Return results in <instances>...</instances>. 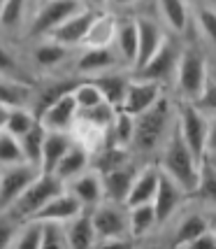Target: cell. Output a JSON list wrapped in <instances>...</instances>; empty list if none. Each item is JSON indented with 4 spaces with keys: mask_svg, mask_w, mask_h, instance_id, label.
Instances as JSON below:
<instances>
[{
    "mask_svg": "<svg viewBox=\"0 0 216 249\" xmlns=\"http://www.w3.org/2000/svg\"><path fill=\"white\" fill-rule=\"evenodd\" d=\"M186 200H188V194L184 189L177 184L174 179H170L167 175L161 173L158 186H156V194H153V200H151L153 214H156V233L177 214V210L184 205Z\"/></svg>",
    "mask_w": 216,
    "mask_h": 249,
    "instance_id": "4fadbf2b",
    "label": "cell"
},
{
    "mask_svg": "<svg viewBox=\"0 0 216 249\" xmlns=\"http://www.w3.org/2000/svg\"><path fill=\"white\" fill-rule=\"evenodd\" d=\"M82 7H88V10H107L109 0H79Z\"/></svg>",
    "mask_w": 216,
    "mask_h": 249,
    "instance_id": "7dc6e473",
    "label": "cell"
},
{
    "mask_svg": "<svg viewBox=\"0 0 216 249\" xmlns=\"http://www.w3.org/2000/svg\"><path fill=\"white\" fill-rule=\"evenodd\" d=\"M7 112H10V107L0 105V130L5 128V119H7Z\"/></svg>",
    "mask_w": 216,
    "mask_h": 249,
    "instance_id": "c3c4849f",
    "label": "cell"
},
{
    "mask_svg": "<svg viewBox=\"0 0 216 249\" xmlns=\"http://www.w3.org/2000/svg\"><path fill=\"white\" fill-rule=\"evenodd\" d=\"M40 175V168H35L31 163H17L0 168V212H5L7 207L26 191V186Z\"/></svg>",
    "mask_w": 216,
    "mask_h": 249,
    "instance_id": "9a60e30c",
    "label": "cell"
},
{
    "mask_svg": "<svg viewBox=\"0 0 216 249\" xmlns=\"http://www.w3.org/2000/svg\"><path fill=\"white\" fill-rule=\"evenodd\" d=\"M216 117L205 114L202 109L193 105L191 100H177V130L186 142V147L200 156L207 149H214V135H216Z\"/></svg>",
    "mask_w": 216,
    "mask_h": 249,
    "instance_id": "5b68a950",
    "label": "cell"
},
{
    "mask_svg": "<svg viewBox=\"0 0 216 249\" xmlns=\"http://www.w3.org/2000/svg\"><path fill=\"white\" fill-rule=\"evenodd\" d=\"M130 159H135L130 154V149L119 147V144H112V142H105L96 154H91V168L102 175V173H109V170L123 165V163H128Z\"/></svg>",
    "mask_w": 216,
    "mask_h": 249,
    "instance_id": "d6a6232c",
    "label": "cell"
},
{
    "mask_svg": "<svg viewBox=\"0 0 216 249\" xmlns=\"http://www.w3.org/2000/svg\"><path fill=\"white\" fill-rule=\"evenodd\" d=\"M184 37H191L198 44H202L209 54H214V44H216L214 2L191 0V21H188V33H186Z\"/></svg>",
    "mask_w": 216,
    "mask_h": 249,
    "instance_id": "5bb4252c",
    "label": "cell"
},
{
    "mask_svg": "<svg viewBox=\"0 0 216 249\" xmlns=\"http://www.w3.org/2000/svg\"><path fill=\"white\" fill-rule=\"evenodd\" d=\"M70 135H72V140H75L77 144H82L88 154H96L98 149L107 142V130L88 124V121L82 119L79 114H77L75 124H72V128H70Z\"/></svg>",
    "mask_w": 216,
    "mask_h": 249,
    "instance_id": "836d02e7",
    "label": "cell"
},
{
    "mask_svg": "<svg viewBox=\"0 0 216 249\" xmlns=\"http://www.w3.org/2000/svg\"><path fill=\"white\" fill-rule=\"evenodd\" d=\"M0 77H10V79L28 82V84L37 82L26 63V58H23L21 42L0 37Z\"/></svg>",
    "mask_w": 216,
    "mask_h": 249,
    "instance_id": "cb8c5ba5",
    "label": "cell"
},
{
    "mask_svg": "<svg viewBox=\"0 0 216 249\" xmlns=\"http://www.w3.org/2000/svg\"><path fill=\"white\" fill-rule=\"evenodd\" d=\"M179 52H182V37L167 35L165 42L149 56V61L142 68H137L133 75L142 77V79H149V82H156L163 89H170L174 68H177V61H179Z\"/></svg>",
    "mask_w": 216,
    "mask_h": 249,
    "instance_id": "30bf717a",
    "label": "cell"
},
{
    "mask_svg": "<svg viewBox=\"0 0 216 249\" xmlns=\"http://www.w3.org/2000/svg\"><path fill=\"white\" fill-rule=\"evenodd\" d=\"M88 212H91L93 231H96V247L133 245L128 238V210L123 203L102 198Z\"/></svg>",
    "mask_w": 216,
    "mask_h": 249,
    "instance_id": "52a82bcc",
    "label": "cell"
},
{
    "mask_svg": "<svg viewBox=\"0 0 216 249\" xmlns=\"http://www.w3.org/2000/svg\"><path fill=\"white\" fill-rule=\"evenodd\" d=\"M144 2H149V0H109L107 10H114V12H119V14H123V12H135Z\"/></svg>",
    "mask_w": 216,
    "mask_h": 249,
    "instance_id": "bcb514c9",
    "label": "cell"
},
{
    "mask_svg": "<svg viewBox=\"0 0 216 249\" xmlns=\"http://www.w3.org/2000/svg\"><path fill=\"white\" fill-rule=\"evenodd\" d=\"M140 163L142 161H137V159H130L128 163H123L119 168L100 175V177H102V191H105V198H107V200H116V203H123V200H126L130 182H133V177L137 173Z\"/></svg>",
    "mask_w": 216,
    "mask_h": 249,
    "instance_id": "d4e9b609",
    "label": "cell"
},
{
    "mask_svg": "<svg viewBox=\"0 0 216 249\" xmlns=\"http://www.w3.org/2000/svg\"><path fill=\"white\" fill-rule=\"evenodd\" d=\"M44 135H47V128L37 121L28 133H23L19 142H21V152H23V161L40 168V154H42V144H44Z\"/></svg>",
    "mask_w": 216,
    "mask_h": 249,
    "instance_id": "8d00e7d4",
    "label": "cell"
},
{
    "mask_svg": "<svg viewBox=\"0 0 216 249\" xmlns=\"http://www.w3.org/2000/svg\"><path fill=\"white\" fill-rule=\"evenodd\" d=\"M33 87H35V84L19 82V79H10V77H0V105H5V107H21V105H28V107H31Z\"/></svg>",
    "mask_w": 216,
    "mask_h": 249,
    "instance_id": "e575fe53",
    "label": "cell"
},
{
    "mask_svg": "<svg viewBox=\"0 0 216 249\" xmlns=\"http://www.w3.org/2000/svg\"><path fill=\"white\" fill-rule=\"evenodd\" d=\"M112 49L116 52L119 61L123 63V68H126V70H133L135 56H137V28H135L133 12L119 14V23H116L114 40H112Z\"/></svg>",
    "mask_w": 216,
    "mask_h": 249,
    "instance_id": "603a6c76",
    "label": "cell"
},
{
    "mask_svg": "<svg viewBox=\"0 0 216 249\" xmlns=\"http://www.w3.org/2000/svg\"><path fill=\"white\" fill-rule=\"evenodd\" d=\"M128 210V238L130 242H147L156 235V214H153L151 203H140V205H130Z\"/></svg>",
    "mask_w": 216,
    "mask_h": 249,
    "instance_id": "83f0119b",
    "label": "cell"
},
{
    "mask_svg": "<svg viewBox=\"0 0 216 249\" xmlns=\"http://www.w3.org/2000/svg\"><path fill=\"white\" fill-rule=\"evenodd\" d=\"M133 130H135V117L116 109V114H114V119H112L107 128V142L128 149L130 140H133Z\"/></svg>",
    "mask_w": 216,
    "mask_h": 249,
    "instance_id": "d590c367",
    "label": "cell"
},
{
    "mask_svg": "<svg viewBox=\"0 0 216 249\" xmlns=\"http://www.w3.org/2000/svg\"><path fill=\"white\" fill-rule=\"evenodd\" d=\"M42 245V221L40 219H23L17 235L12 240L14 249H40Z\"/></svg>",
    "mask_w": 216,
    "mask_h": 249,
    "instance_id": "74e56055",
    "label": "cell"
},
{
    "mask_svg": "<svg viewBox=\"0 0 216 249\" xmlns=\"http://www.w3.org/2000/svg\"><path fill=\"white\" fill-rule=\"evenodd\" d=\"M119 68H123V63L112 47H79L75 49L72 63H70V75L88 79V77H98L109 70H119Z\"/></svg>",
    "mask_w": 216,
    "mask_h": 249,
    "instance_id": "7c38bea8",
    "label": "cell"
},
{
    "mask_svg": "<svg viewBox=\"0 0 216 249\" xmlns=\"http://www.w3.org/2000/svg\"><path fill=\"white\" fill-rule=\"evenodd\" d=\"M37 124V117H35V112H33L28 105H21V107H10L7 112V119H5V128L10 135L14 138H21L23 133H28Z\"/></svg>",
    "mask_w": 216,
    "mask_h": 249,
    "instance_id": "f35d334b",
    "label": "cell"
},
{
    "mask_svg": "<svg viewBox=\"0 0 216 249\" xmlns=\"http://www.w3.org/2000/svg\"><path fill=\"white\" fill-rule=\"evenodd\" d=\"M163 91H167V89H163L161 84H156V82H149V79L135 77L133 72H130L128 87H126V91H123V98H121L119 109L121 112H126V114L137 117L140 112H144L147 107H151L153 103L158 100V96H161Z\"/></svg>",
    "mask_w": 216,
    "mask_h": 249,
    "instance_id": "2e32d148",
    "label": "cell"
},
{
    "mask_svg": "<svg viewBox=\"0 0 216 249\" xmlns=\"http://www.w3.org/2000/svg\"><path fill=\"white\" fill-rule=\"evenodd\" d=\"M72 98H75L77 107L79 109H86V107H93V105H98L100 100H102V93H100V89L91 82V79H79L77 77L75 87H72Z\"/></svg>",
    "mask_w": 216,
    "mask_h": 249,
    "instance_id": "ab89813d",
    "label": "cell"
},
{
    "mask_svg": "<svg viewBox=\"0 0 216 249\" xmlns=\"http://www.w3.org/2000/svg\"><path fill=\"white\" fill-rule=\"evenodd\" d=\"M63 186H65V191H70V194L82 203L84 210H91V207L98 205V203L105 198L102 177H100V173L93 170V168H86V170H82L79 175L70 177Z\"/></svg>",
    "mask_w": 216,
    "mask_h": 249,
    "instance_id": "ffe728a7",
    "label": "cell"
},
{
    "mask_svg": "<svg viewBox=\"0 0 216 249\" xmlns=\"http://www.w3.org/2000/svg\"><path fill=\"white\" fill-rule=\"evenodd\" d=\"M19 219L12 217L10 212H0V249L12 247V240L17 235V228H19Z\"/></svg>",
    "mask_w": 216,
    "mask_h": 249,
    "instance_id": "ee69618b",
    "label": "cell"
},
{
    "mask_svg": "<svg viewBox=\"0 0 216 249\" xmlns=\"http://www.w3.org/2000/svg\"><path fill=\"white\" fill-rule=\"evenodd\" d=\"M153 12L174 37H184L191 21V0H151Z\"/></svg>",
    "mask_w": 216,
    "mask_h": 249,
    "instance_id": "ac0fdd59",
    "label": "cell"
},
{
    "mask_svg": "<svg viewBox=\"0 0 216 249\" xmlns=\"http://www.w3.org/2000/svg\"><path fill=\"white\" fill-rule=\"evenodd\" d=\"M114 114H116V107L109 105L107 100H100V103L93 105V107L79 109V117H82V119H86L88 124H93V126H98V128H102V130L109 128Z\"/></svg>",
    "mask_w": 216,
    "mask_h": 249,
    "instance_id": "b9f144b4",
    "label": "cell"
},
{
    "mask_svg": "<svg viewBox=\"0 0 216 249\" xmlns=\"http://www.w3.org/2000/svg\"><path fill=\"white\" fill-rule=\"evenodd\" d=\"M214 70V54H209L202 44H198L191 37H182V52L174 68L170 93L177 100H191L200 96L209 72Z\"/></svg>",
    "mask_w": 216,
    "mask_h": 249,
    "instance_id": "7a4b0ae2",
    "label": "cell"
},
{
    "mask_svg": "<svg viewBox=\"0 0 216 249\" xmlns=\"http://www.w3.org/2000/svg\"><path fill=\"white\" fill-rule=\"evenodd\" d=\"M214 247H216V226L202 231L200 235H195V238L186 245V249H214Z\"/></svg>",
    "mask_w": 216,
    "mask_h": 249,
    "instance_id": "f6af8a7d",
    "label": "cell"
},
{
    "mask_svg": "<svg viewBox=\"0 0 216 249\" xmlns=\"http://www.w3.org/2000/svg\"><path fill=\"white\" fill-rule=\"evenodd\" d=\"M133 17H135V28H137V56H135V65H133V70L130 72H135L137 68L149 61V56L165 42V37L170 35V33L165 31V26L161 23V19L156 17V12L151 10H137L133 12Z\"/></svg>",
    "mask_w": 216,
    "mask_h": 249,
    "instance_id": "8fae6325",
    "label": "cell"
},
{
    "mask_svg": "<svg viewBox=\"0 0 216 249\" xmlns=\"http://www.w3.org/2000/svg\"><path fill=\"white\" fill-rule=\"evenodd\" d=\"M65 240L72 249H91L96 247V231L91 224V212L82 210L77 217L65 221Z\"/></svg>",
    "mask_w": 216,
    "mask_h": 249,
    "instance_id": "f1b7e54d",
    "label": "cell"
},
{
    "mask_svg": "<svg viewBox=\"0 0 216 249\" xmlns=\"http://www.w3.org/2000/svg\"><path fill=\"white\" fill-rule=\"evenodd\" d=\"M17 163H23L21 142L19 138L10 135L7 130H0V168L17 165Z\"/></svg>",
    "mask_w": 216,
    "mask_h": 249,
    "instance_id": "60d3db41",
    "label": "cell"
},
{
    "mask_svg": "<svg viewBox=\"0 0 216 249\" xmlns=\"http://www.w3.org/2000/svg\"><path fill=\"white\" fill-rule=\"evenodd\" d=\"M153 161H156V165H158V170L163 175L174 179L188 196L193 194L195 184H198V175H200V161L195 159V154L182 140V135L177 130V121H174L170 135L165 138V142H163V147L158 149Z\"/></svg>",
    "mask_w": 216,
    "mask_h": 249,
    "instance_id": "3957f363",
    "label": "cell"
},
{
    "mask_svg": "<svg viewBox=\"0 0 216 249\" xmlns=\"http://www.w3.org/2000/svg\"><path fill=\"white\" fill-rule=\"evenodd\" d=\"M82 7L79 0H35L33 2L28 23L23 28V35L19 42H31V40H42L49 37L51 31Z\"/></svg>",
    "mask_w": 216,
    "mask_h": 249,
    "instance_id": "ba28073f",
    "label": "cell"
},
{
    "mask_svg": "<svg viewBox=\"0 0 216 249\" xmlns=\"http://www.w3.org/2000/svg\"><path fill=\"white\" fill-rule=\"evenodd\" d=\"M58 191H63V182H61L54 173H40L31 184L26 186V191H23L5 212H10L12 217H17L19 221L33 219L37 214V210H40L49 198H54Z\"/></svg>",
    "mask_w": 216,
    "mask_h": 249,
    "instance_id": "9c48e42d",
    "label": "cell"
},
{
    "mask_svg": "<svg viewBox=\"0 0 216 249\" xmlns=\"http://www.w3.org/2000/svg\"><path fill=\"white\" fill-rule=\"evenodd\" d=\"M72 91V89H70ZM63 93L58 96L54 103H49L47 107L37 114V121L42 124L47 130H70L72 124H75L77 114H79V107H77L72 93Z\"/></svg>",
    "mask_w": 216,
    "mask_h": 249,
    "instance_id": "d6986e66",
    "label": "cell"
},
{
    "mask_svg": "<svg viewBox=\"0 0 216 249\" xmlns=\"http://www.w3.org/2000/svg\"><path fill=\"white\" fill-rule=\"evenodd\" d=\"M86 168H91V154H88L82 144H77V142L72 140V144L67 147V152L61 156V161L56 163L54 175L65 184L70 177L79 175L82 170H86Z\"/></svg>",
    "mask_w": 216,
    "mask_h": 249,
    "instance_id": "1f68e13d",
    "label": "cell"
},
{
    "mask_svg": "<svg viewBox=\"0 0 216 249\" xmlns=\"http://www.w3.org/2000/svg\"><path fill=\"white\" fill-rule=\"evenodd\" d=\"M88 79L100 89L102 100H107L109 105H114V107L119 109L123 91H126V87H128L130 70L119 68V70H109V72H102V75H98V77H88Z\"/></svg>",
    "mask_w": 216,
    "mask_h": 249,
    "instance_id": "4dcf8cb0",
    "label": "cell"
},
{
    "mask_svg": "<svg viewBox=\"0 0 216 249\" xmlns=\"http://www.w3.org/2000/svg\"><path fill=\"white\" fill-rule=\"evenodd\" d=\"M158 177H161V170L156 161H142L137 173L130 182V189L126 194V200L123 205H140V203H151L153 194H156V186H158Z\"/></svg>",
    "mask_w": 216,
    "mask_h": 249,
    "instance_id": "44dd1931",
    "label": "cell"
},
{
    "mask_svg": "<svg viewBox=\"0 0 216 249\" xmlns=\"http://www.w3.org/2000/svg\"><path fill=\"white\" fill-rule=\"evenodd\" d=\"M177 121V98L170 91H163L151 107L135 117V130L130 140V154L137 161H153L165 138L170 135Z\"/></svg>",
    "mask_w": 216,
    "mask_h": 249,
    "instance_id": "6da1fadb",
    "label": "cell"
},
{
    "mask_svg": "<svg viewBox=\"0 0 216 249\" xmlns=\"http://www.w3.org/2000/svg\"><path fill=\"white\" fill-rule=\"evenodd\" d=\"M67 247L63 221H42V245L40 249H63Z\"/></svg>",
    "mask_w": 216,
    "mask_h": 249,
    "instance_id": "7bdbcfd3",
    "label": "cell"
},
{
    "mask_svg": "<svg viewBox=\"0 0 216 249\" xmlns=\"http://www.w3.org/2000/svg\"><path fill=\"white\" fill-rule=\"evenodd\" d=\"M70 144H72L70 130H47L40 154V173H54L56 163L61 161V156L67 152Z\"/></svg>",
    "mask_w": 216,
    "mask_h": 249,
    "instance_id": "f546056e",
    "label": "cell"
},
{
    "mask_svg": "<svg viewBox=\"0 0 216 249\" xmlns=\"http://www.w3.org/2000/svg\"><path fill=\"white\" fill-rule=\"evenodd\" d=\"M98 10H88V7H79L77 12H72L61 26H56L51 31V40H56L58 44H65L70 49H79L84 42V35L88 31V23L93 19V14Z\"/></svg>",
    "mask_w": 216,
    "mask_h": 249,
    "instance_id": "7402d4cb",
    "label": "cell"
},
{
    "mask_svg": "<svg viewBox=\"0 0 216 249\" xmlns=\"http://www.w3.org/2000/svg\"><path fill=\"white\" fill-rule=\"evenodd\" d=\"M23 58L31 68L35 79L40 77H56V75H70V63L75 49L58 44L51 37H42V40H31V42H21Z\"/></svg>",
    "mask_w": 216,
    "mask_h": 249,
    "instance_id": "8992f818",
    "label": "cell"
},
{
    "mask_svg": "<svg viewBox=\"0 0 216 249\" xmlns=\"http://www.w3.org/2000/svg\"><path fill=\"white\" fill-rule=\"evenodd\" d=\"M214 212L216 210H209V207L200 205V203L188 198L184 205L177 210V214L158 231V233H165V238H161V242H165V245H170L174 249H186V245L195 235H200L202 231L216 226Z\"/></svg>",
    "mask_w": 216,
    "mask_h": 249,
    "instance_id": "277c9868",
    "label": "cell"
},
{
    "mask_svg": "<svg viewBox=\"0 0 216 249\" xmlns=\"http://www.w3.org/2000/svg\"><path fill=\"white\" fill-rule=\"evenodd\" d=\"M82 210H84L82 203H79L70 191H65V186H63V191H58L54 198H49V200L37 210V214L33 219H40V221H63L65 224L67 219L77 217Z\"/></svg>",
    "mask_w": 216,
    "mask_h": 249,
    "instance_id": "4316f807",
    "label": "cell"
},
{
    "mask_svg": "<svg viewBox=\"0 0 216 249\" xmlns=\"http://www.w3.org/2000/svg\"><path fill=\"white\" fill-rule=\"evenodd\" d=\"M35 0H0V37L19 42Z\"/></svg>",
    "mask_w": 216,
    "mask_h": 249,
    "instance_id": "e0dca14e",
    "label": "cell"
},
{
    "mask_svg": "<svg viewBox=\"0 0 216 249\" xmlns=\"http://www.w3.org/2000/svg\"><path fill=\"white\" fill-rule=\"evenodd\" d=\"M119 23V12L114 10H98L88 23V31L84 35L82 47H112L114 33Z\"/></svg>",
    "mask_w": 216,
    "mask_h": 249,
    "instance_id": "484cf974",
    "label": "cell"
}]
</instances>
